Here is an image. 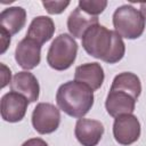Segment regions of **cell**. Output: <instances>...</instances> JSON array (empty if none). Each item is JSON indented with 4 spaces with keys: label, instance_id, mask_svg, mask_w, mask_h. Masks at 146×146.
I'll list each match as a JSON object with an SVG mask.
<instances>
[{
    "label": "cell",
    "instance_id": "cell-15",
    "mask_svg": "<svg viewBox=\"0 0 146 146\" xmlns=\"http://www.w3.org/2000/svg\"><path fill=\"white\" fill-rule=\"evenodd\" d=\"M95 24H98V17L86 14L79 7H76L67 18V29L73 38L82 39L86 31Z\"/></svg>",
    "mask_w": 146,
    "mask_h": 146
},
{
    "label": "cell",
    "instance_id": "cell-17",
    "mask_svg": "<svg viewBox=\"0 0 146 146\" xmlns=\"http://www.w3.org/2000/svg\"><path fill=\"white\" fill-rule=\"evenodd\" d=\"M106 6H107L106 0H80L78 7L86 14L98 17V15L104 11Z\"/></svg>",
    "mask_w": 146,
    "mask_h": 146
},
{
    "label": "cell",
    "instance_id": "cell-5",
    "mask_svg": "<svg viewBox=\"0 0 146 146\" xmlns=\"http://www.w3.org/2000/svg\"><path fill=\"white\" fill-rule=\"evenodd\" d=\"M32 125L40 135H48L57 130L60 123L59 110L50 103H39L32 112Z\"/></svg>",
    "mask_w": 146,
    "mask_h": 146
},
{
    "label": "cell",
    "instance_id": "cell-8",
    "mask_svg": "<svg viewBox=\"0 0 146 146\" xmlns=\"http://www.w3.org/2000/svg\"><path fill=\"white\" fill-rule=\"evenodd\" d=\"M41 47L32 39L25 36L21 40L15 50V59L23 70H32L40 64Z\"/></svg>",
    "mask_w": 146,
    "mask_h": 146
},
{
    "label": "cell",
    "instance_id": "cell-19",
    "mask_svg": "<svg viewBox=\"0 0 146 146\" xmlns=\"http://www.w3.org/2000/svg\"><path fill=\"white\" fill-rule=\"evenodd\" d=\"M0 35H1V46H2V48H1V54H3L6 50H7V48H8V46L10 44V34L5 30V29H2V27H0Z\"/></svg>",
    "mask_w": 146,
    "mask_h": 146
},
{
    "label": "cell",
    "instance_id": "cell-20",
    "mask_svg": "<svg viewBox=\"0 0 146 146\" xmlns=\"http://www.w3.org/2000/svg\"><path fill=\"white\" fill-rule=\"evenodd\" d=\"M22 146H48V144L41 138H31L24 141Z\"/></svg>",
    "mask_w": 146,
    "mask_h": 146
},
{
    "label": "cell",
    "instance_id": "cell-16",
    "mask_svg": "<svg viewBox=\"0 0 146 146\" xmlns=\"http://www.w3.org/2000/svg\"><path fill=\"white\" fill-rule=\"evenodd\" d=\"M111 89L128 92L137 100L141 92V83H140L139 78L135 73L122 72L114 76Z\"/></svg>",
    "mask_w": 146,
    "mask_h": 146
},
{
    "label": "cell",
    "instance_id": "cell-18",
    "mask_svg": "<svg viewBox=\"0 0 146 146\" xmlns=\"http://www.w3.org/2000/svg\"><path fill=\"white\" fill-rule=\"evenodd\" d=\"M70 5V1H42V6L50 15L62 14Z\"/></svg>",
    "mask_w": 146,
    "mask_h": 146
},
{
    "label": "cell",
    "instance_id": "cell-10",
    "mask_svg": "<svg viewBox=\"0 0 146 146\" xmlns=\"http://www.w3.org/2000/svg\"><path fill=\"white\" fill-rule=\"evenodd\" d=\"M136 102L137 100L128 92L110 89L105 100V108L107 113L113 117L122 114H132L135 111Z\"/></svg>",
    "mask_w": 146,
    "mask_h": 146
},
{
    "label": "cell",
    "instance_id": "cell-2",
    "mask_svg": "<svg viewBox=\"0 0 146 146\" xmlns=\"http://www.w3.org/2000/svg\"><path fill=\"white\" fill-rule=\"evenodd\" d=\"M56 103L59 110L68 116L81 119L94 105V91L80 81H67L59 86L56 92Z\"/></svg>",
    "mask_w": 146,
    "mask_h": 146
},
{
    "label": "cell",
    "instance_id": "cell-11",
    "mask_svg": "<svg viewBox=\"0 0 146 146\" xmlns=\"http://www.w3.org/2000/svg\"><path fill=\"white\" fill-rule=\"evenodd\" d=\"M10 89L11 91L25 96L30 103L36 102L40 94V86L38 79L34 76L33 73H30L27 71L18 72L13 76V80L10 82Z\"/></svg>",
    "mask_w": 146,
    "mask_h": 146
},
{
    "label": "cell",
    "instance_id": "cell-22",
    "mask_svg": "<svg viewBox=\"0 0 146 146\" xmlns=\"http://www.w3.org/2000/svg\"><path fill=\"white\" fill-rule=\"evenodd\" d=\"M139 7H140V13H141L144 19L146 21V2H141Z\"/></svg>",
    "mask_w": 146,
    "mask_h": 146
},
{
    "label": "cell",
    "instance_id": "cell-9",
    "mask_svg": "<svg viewBox=\"0 0 146 146\" xmlns=\"http://www.w3.org/2000/svg\"><path fill=\"white\" fill-rule=\"evenodd\" d=\"M104 133V125L100 121L91 119H79L75 123L74 135L82 146H96Z\"/></svg>",
    "mask_w": 146,
    "mask_h": 146
},
{
    "label": "cell",
    "instance_id": "cell-12",
    "mask_svg": "<svg viewBox=\"0 0 146 146\" xmlns=\"http://www.w3.org/2000/svg\"><path fill=\"white\" fill-rule=\"evenodd\" d=\"M105 74L100 64L98 63H86L79 65L75 68L74 80L80 81L91 88L92 91L99 89L104 82Z\"/></svg>",
    "mask_w": 146,
    "mask_h": 146
},
{
    "label": "cell",
    "instance_id": "cell-21",
    "mask_svg": "<svg viewBox=\"0 0 146 146\" xmlns=\"http://www.w3.org/2000/svg\"><path fill=\"white\" fill-rule=\"evenodd\" d=\"M1 68H2V84L1 88L6 87L8 84V82H10V76H11V72L9 68H7L6 65L1 64Z\"/></svg>",
    "mask_w": 146,
    "mask_h": 146
},
{
    "label": "cell",
    "instance_id": "cell-3",
    "mask_svg": "<svg viewBox=\"0 0 146 146\" xmlns=\"http://www.w3.org/2000/svg\"><path fill=\"white\" fill-rule=\"evenodd\" d=\"M76 54L78 43L75 39L67 33H62L51 42L47 54V63L56 71H65L73 65Z\"/></svg>",
    "mask_w": 146,
    "mask_h": 146
},
{
    "label": "cell",
    "instance_id": "cell-6",
    "mask_svg": "<svg viewBox=\"0 0 146 146\" xmlns=\"http://www.w3.org/2000/svg\"><path fill=\"white\" fill-rule=\"evenodd\" d=\"M113 136L116 143L129 146L140 137V122L133 114H122L115 117L113 123Z\"/></svg>",
    "mask_w": 146,
    "mask_h": 146
},
{
    "label": "cell",
    "instance_id": "cell-1",
    "mask_svg": "<svg viewBox=\"0 0 146 146\" xmlns=\"http://www.w3.org/2000/svg\"><path fill=\"white\" fill-rule=\"evenodd\" d=\"M82 47L88 55L108 64L120 62L125 52L122 36L100 24H95L86 31Z\"/></svg>",
    "mask_w": 146,
    "mask_h": 146
},
{
    "label": "cell",
    "instance_id": "cell-13",
    "mask_svg": "<svg viewBox=\"0 0 146 146\" xmlns=\"http://www.w3.org/2000/svg\"><path fill=\"white\" fill-rule=\"evenodd\" d=\"M55 33V23L48 16H38L32 19L26 36L42 46L49 41Z\"/></svg>",
    "mask_w": 146,
    "mask_h": 146
},
{
    "label": "cell",
    "instance_id": "cell-14",
    "mask_svg": "<svg viewBox=\"0 0 146 146\" xmlns=\"http://www.w3.org/2000/svg\"><path fill=\"white\" fill-rule=\"evenodd\" d=\"M26 23V11L22 7H9L0 14V27L10 35L18 33Z\"/></svg>",
    "mask_w": 146,
    "mask_h": 146
},
{
    "label": "cell",
    "instance_id": "cell-4",
    "mask_svg": "<svg viewBox=\"0 0 146 146\" xmlns=\"http://www.w3.org/2000/svg\"><path fill=\"white\" fill-rule=\"evenodd\" d=\"M113 26L115 32L125 39H137L145 30V19L139 10L131 5H123L113 14Z\"/></svg>",
    "mask_w": 146,
    "mask_h": 146
},
{
    "label": "cell",
    "instance_id": "cell-7",
    "mask_svg": "<svg viewBox=\"0 0 146 146\" xmlns=\"http://www.w3.org/2000/svg\"><path fill=\"white\" fill-rule=\"evenodd\" d=\"M29 99L15 91H9L1 97V117L6 122L15 123L24 119Z\"/></svg>",
    "mask_w": 146,
    "mask_h": 146
}]
</instances>
